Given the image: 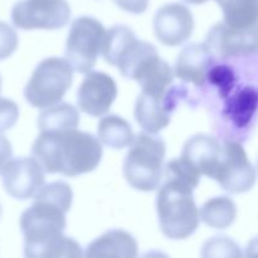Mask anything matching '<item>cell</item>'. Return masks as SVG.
<instances>
[{
    "label": "cell",
    "mask_w": 258,
    "mask_h": 258,
    "mask_svg": "<svg viewBox=\"0 0 258 258\" xmlns=\"http://www.w3.org/2000/svg\"><path fill=\"white\" fill-rule=\"evenodd\" d=\"M32 155L47 173L77 176L97 168L102 146L92 134L77 128L44 131L33 143Z\"/></svg>",
    "instance_id": "6da1fadb"
},
{
    "label": "cell",
    "mask_w": 258,
    "mask_h": 258,
    "mask_svg": "<svg viewBox=\"0 0 258 258\" xmlns=\"http://www.w3.org/2000/svg\"><path fill=\"white\" fill-rule=\"evenodd\" d=\"M67 212L57 204L34 198L32 206L20 217L24 234V254L30 258L82 257L83 252L75 239L63 234Z\"/></svg>",
    "instance_id": "7a4b0ae2"
},
{
    "label": "cell",
    "mask_w": 258,
    "mask_h": 258,
    "mask_svg": "<svg viewBox=\"0 0 258 258\" xmlns=\"http://www.w3.org/2000/svg\"><path fill=\"white\" fill-rule=\"evenodd\" d=\"M164 183L156 194L159 226L170 239H185L198 229L201 217L194 201V188L171 176H161Z\"/></svg>",
    "instance_id": "3957f363"
},
{
    "label": "cell",
    "mask_w": 258,
    "mask_h": 258,
    "mask_svg": "<svg viewBox=\"0 0 258 258\" xmlns=\"http://www.w3.org/2000/svg\"><path fill=\"white\" fill-rule=\"evenodd\" d=\"M130 146L123 160L126 181L136 190H155L161 181L165 143L154 134L140 133Z\"/></svg>",
    "instance_id": "277c9868"
},
{
    "label": "cell",
    "mask_w": 258,
    "mask_h": 258,
    "mask_svg": "<svg viewBox=\"0 0 258 258\" xmlns=\"http://www.w3.org/2000/svg\"><path fill=\"white\" fill-rule=\"evenodd\" d=\"M73 82V70L67 59L50 57L42 60L24 88V97L37 108L55 105Z\"/></svg>",
    "instance_id": "5b68a950"
},
{
    "label": "cell",
    "mask_w": 258,
    "mask_h": 258,
    "mask_svg": "<svg viewBox=\"0 0 258 258\" xmlns=\"http://www.w3.org/2000/svg\"><path fill=\"white\" fill-rule=\"evenodd\" d=\"M105 35L106 29L95 18L80 17L72 23L66 42V59L73 72L87 73L95 67Z\"/></svg>",
    "instance_id": "8992f818"
},
{
    "label": "cell",
    "mask_w": 258,
    "mask_h": 258,
    "mask_svg": "<svg viewBox=\"0 0 258 258\" xmlns=\"http://www.w3.org/2000/svg\"><path fill=\"white\" fill-rule=\"evenodd\" d=\"M211 179L229 193H244L256 183V169L241 144L224 141Z\"/></svg>",
    "instance_id": "52a82bcc"
},
{
    "label": "cell",
    "mask_w": 258,
    "mask_h": 258,
    "mask_svg": "<svg viewBox=\"0 0 258 258\" xmlns=\"http://www.w3.org/2000/svg\"><path fill=\"white\" fill-rule=\"evenodd\" d=\"M67 0H19L12 9V22L23 30L60 29L68 23Z\"/></svg>",
    "instance_id": "ba28073f"
},
{
    "label": "cell",
    "mask_w": 258,
    "mask_h": 258,
    "mask_svg": "<svg viewBox=\"0 0 258 258\" xmlns=\"http://www.w3.org/2000/svg\"><path fill=\"white\" fill-rule=\"evenodd\" d=\"M0 173L5 191L19 201L33 198L45 180V171L34 158L10 159Z\"/></svg>",
    "instance_id": "9c48e42d"
},
{
    "label": "cell",
    "mask_w": 258,
    "mask_h": 258,
    "mask_svg": "<svg viewBox=\"0 0 258 258\" xmlns=\"http://www.w3.org/2000/svg\"><path fill=\"white\" fill-rule=\"evenodd\" d=\"M194 30V18L188 7L171 3L161 7L154 17V32L160 43L176 47L190 38Z\"/></svg>",
    "instance_id": "30bf717a"
},
{
    "label": "cell",
    "mask_w": 258,
    "mask_h": 258,
    "mask_svg": "<svg viewBox=\"0 0 258 258\" xmlns=\"http://www.w3.org/2000/svg\"><path fill=\"white\" fill-rule=\"evenodd\" d=\"M117 97V86L103 72H87L77 92L78 107L93 117H102Z\"/></svg>",
    "instance_id": "8fae6325"
},
{
    "label": "cell",
    "mask_w": 258,
    "mask_h": 258,
    "mask_svg": "<svg viewBox=\"0 0 258 258\" xmlns=\"http://www.w3.org/2000/svg\"><path fill=\"white\" fill-rule=\"evenodd\" d=\"M256 29L239 30L223 22L214 25L206 38V47L213 57L227 59L234 55L253 53L257 47Z\"/></svg>",
    "instance_id": "7c38bea8"
},
{
    "label": "cell",
    "mask_w": 258,
    "mask_h": 258,
    "mask_svg": "<svg viewBox=\"0 0 258 258\" xmlns=\"http://www.w3.org/2000/svg\"><path fill=\"white\" fill-rule=\"evenodd\" d=\"M130 80L136 81L143 92L164 96L173 83L174 72L170 66L159 57L158 50H154L139 62Z\"/></svg>",
    "instance_id": "4fadbf2b"
},
{
    "label": "cell",
    "mask_w": 258,
    "mask_h": 258,
    "mask_svg": "<svg viewBox=\"0 0 258 258\" xmlns=\"http://www.w3.org/2000/svg\"><path fill=\"white\" fill-rule=\"evenodd\" d=\"M221 154V144L207 134H198L185 143L180 159L199 175L211 178Z\"/></svg>",
    "instance_id": "5bb4252c"
},
{
    "label": "cell",
    "mask_w": 258,
    "mask_h": 258,
    "mask_svg": "<svg viewBox=\"0 0 258 258\" xmlns=\"http://www.w3.org/2000/svg\"><path fill=\"white\" fill-rule=\"evenodd\" d=\"M173 103L168 93L164 96L141 92L135 105V118L139 125L150 134H158L170 123Z\"/></svg>",
    "instance_id": "9a60e30c"
},
{
    "label": "cell",
    "mask_w": 258,
    "mask_h": 258,
    "mask_svg": "<svg viewBox=\"0 0 258 258\" xmlns=\"http://www.w3.org/2000/svg\"><path fill=\"white\" fill-rule=\"evenodd\" d=\"M213 64V55L206 44L191 43L179 53L175 63V76L184 82L203 86L207 82V73Z\"/></svg>",
    "instance_id": "2e32d148"
},
{
    "label": "cell",
    "mask_w": 258,
    "mask_h": 258,
    "mask_svg": "<svg viewBox=\"0 0 258 258\" xmlns=\"http://www.w3.org/2000/svg\"><path fill=\"white\" fill-rule=\"evenodd\" d=\"M83 256L133 258L138 256V242L128 232L122 231V229H112L91 242Z\"/></svg>",
    "instance_id": "e0dca14e"
},
{
    "label": "cell",
    "mask_w": 258,
    "mask_h": 258,
    "mask_svg": "<svg viewBox=\"0 0 258 258\" xmlns=\"http://www.w3.org/2000/svg\"><path fill=\"white\" fill-rule=\"evenodd\" d=\"M223 12V23L239 30L257 28L258 0H216Z\"/></svg>",
    "instance_id": "ac0fdd59"
},
{
    "label": "cell",
    "mask_w": 258,
    "mask_h": 258,
    "mask_svg": "<svg viewBox=\"0 0 258 258\" xmlns=\"http://www.w3.org/2000/svg\"><path fill=\"white\" fill-rule=\"evenodd\" d=\"M80 123V113L71 103H55L44 108L38 118L40 133L44 131H63L77 128Z\"/></svg>",
    "instance_id": "d6986e66"
},
{
    "label": "cell",
    "mask_w": 258,
    "mask_h": 258,
    "mask_svg": "<svg viewBox=\"0 0 258 258\" xmlns=\"http://www.w3.org/2000/svg\"><path fill=\"white\" fill-rule=\"evenodd\" d=\"M134 131L130 123L117 115H107L98 123V140L112 149H125L133 143Z\"/></svg>",
    "instance_id": "ffe728a7"
},
{
    "label": "cell",
    "mask_w": 258,
    "mask_h": 258,
    "mask_svg": "<svg viewBox=\"0 0 258 258\" xmlns=\"http://www.w3.org/2000/svg\"><path fill=\"white\" fill-rule=\"evenodd\" d=\"M199 217L212 228H228L237 217V207L228 197H217L204 203L199 212Z\"/></svg>",
    "instance_id": "44dd1931"
},
{
    "label": "cell",
    "mask_w": 258,
    "mask_h": 258,
    "mask_svg": "<svg viewBox=\"0 0 258 258\" xmlns=\"http://www.w3.org/2000/svg\"><path fill=\"white\" fill-rule=\"evenodd\" d=\"M257 107V91L249 86L237 91L228 98L227 115L237 127H244L254 116Z\"/></svg>",
    "instance_id": "7402d4cb"
},
{
    "label": "cell",
    "mask_w": 258,
    "mask_h": 258,
    "mask_svg": "<svg viewBox=\"0 0 258 258\" xmlns=\"http://www.w3.org/2000/svg\"><path fill=\"white\" fill-rule=\"evenodd\" d=\"M135 39V33L126 25H116L111 28L108 32H106L102 49H101L106 62L116 66L121 54Z\"/></svg>",
    "instance_id": "603a6c76"
},
{
    "label": "cell",
    "mask_w": 258,
    "mask_h": 258,
    "mask_svg": "<svg viewBox=\"0 0 258 258\" xmlns=\"http://www.w3.org/2000/svg\"><path fill=\"white\" fill-rule=\"evenodd\" d=\"M33 198H40L45 199V201H49L52 203L59 206L66 212H68L71 206H72L73 193L72 189H71V186L67 183H64V181H54V183L47 184V185L43 184L35 191Z\"/></svg>",
    "instance_id": "cb8c5ba5"
},
{
    "label": "cell",
    "mask_w": 258,
    "mask_h": 258,
    "mask_svg": "<svg viewBox=\"0 0 258 258\" xmlns=\"http://www.w3.org/2000/svg\"><path fill=\"white\" fill-rule=\"evenodd\" d=\"M204 258H239L242 257L241 248L228 237H213L204 243L202 248Z\"/></svg>",
    "instance_id": "d4e9b609"
},
{
    "label": "cell",
    "mask_w": 258,
    "mask_h": 258,
    "mask_svg": "<svg viewBox=\"0 0 258 258\" xmlns=\"http://www.w3.org/2000/svg\"><path fill=\"white\" fill-rule=\"evenodd\" d=\"M236 76H234L233 70L228 66H212L207 73V80L218 87L221 96L226 97L233 88L234 82H236Z\"/></svg>",
    "instance_id": "484cf974"
},
{
    "label": "cell",
    "mask_w": 258,
    "mask_h": 258,
    "mask_svg": "<svg viewBox=\"0 0 258 258\" xmlns=\"http://www.w3.org/2000/svg\"><path fill=\"white\" fill-rule=\"evenodd\" d=\"M18 48V34L7 23L0 22V60L10 57Z\"/></svg>",
    "instance_id": "4316f807"
},
{
    "label": "cell",
    "mask_w": 258,
    "mask_h": 258,
    "mask_svg": "<svg viewBox=\"0 0 258 258\" xmlns=\"http://www.w3.org/2000/svg\"><path fill=\"white\" fill-rule=\"evenodd\" d=\"M19 117L18 105L12 100L0 97V134L5 133L17 123Z\"/></svg>",
    "instance_id": "83f0119b"
},
{
    "label": "cell",
    "mask_w": 258,
    "mask_h": 258,
    "mask_svg": "<svg viewBox=\"0 0 258 258\" xmlns=\"http://www.w3.org/2000/svg\"><path fill=\"white\" fill-rule=\"evenodd\" d=\"M120 9L133 14H141L148 9L149 0H113Z\"/></svg>",
    "instance_id": "f1b7e54d"
},
{
    "label": "cell",
    "mask_w": 258,
    "mask_h": 258,
    "mask_svg": "<svg viewBox=\"0 0 258 258\" xmlns=\"http://www.w3.org/2000/svg\"><path fill=\"white\" fill-rule=\"evenodd\" d=\"M12 154V144H10V141L5 136L0 134V171H2L3 166L10 160Z\"/></svg>",
    "instance_id": "f546056e"
},
{
    "label": "cell",
    "mask_w": 258,
    "mask_h": 258,
    "mask_svg": "<svg viewBox=\"0 0 258 258\" xmlns=\"http://www.w3.org/2000/svg\"><path fill=\"white\" fill-rule=\"evenodd\" d=\"M184 2H186V3H188V4L198 5V4H204V3H207V2H208V0H184Z\"/></svg>",
    "instance_id": "4dcf8cb0"
},
{
    "label": "cell",
    "mask_w": 258,
    "mask_h": 258,
    "mask_svg": "<svg viewBox=\"0 0 258 258\" xmlns=\"http://www.w3.org/2000/svg\"><path fill=\"white\" fill-rule=\"evenodd\" d=\"M2 83L3 81H2V76H0V91H2Z\"/></svg>",
    "instance_id": "1f68e13d"
},
{
    "label": "cell",
    "mask_w": 258,
    "mask_h": 258,
    "mask_svg": "<svg viewBox=\"0 0 258 258\" xmlns=\"http://www.w3.org/2000/svg\"><path fill=\"white\" fill-rule=\"evenodd\" d=\"M0 216H2V206H0Z\"/></svg>",
    "instance_id": "d6a6232c"
}]
</instances>
